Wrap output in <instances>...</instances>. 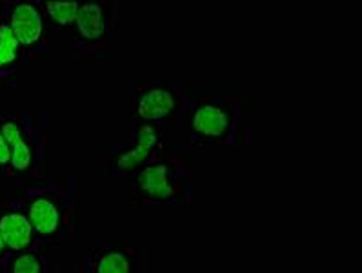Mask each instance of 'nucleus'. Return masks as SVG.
Instances as JSON below:
<instances>
[{
	"mask_svg": "<svg viewBox=\"0 0 362 273\" xmlns=\"http://www.w3.org/2000/svg\"><path fill=\"white\" fill-rule=\"evenodd\" d=\"M47 9V15L60 24V26H68L71 22L77 21V15H78V9L81 6L77 2H49L46 6Z\"/></svg>",
	"mask_w": 362,
	"mask_h": 273,
	"instance_id": "obj_10",
	"label": "nucleus"
},
{
	"mask_svg": "<svg viewBox=\"0 0 362 273\" xmlns=\"http://www.w3.org/2000/svg\"><path fill=\"white\" fill-rule=\"evenodd\" d=\"M30 224L40 235H53L60 226L59 208L46 197L35 199L30 206Z\"/></svg>",
	"mask_w": 362,
	"mask_h": 273,
	"instance_id": "obj_3",
	"label": "nucleus"
},
{
	"mask_svg": "<svg viewBox=\"0 0 362 273\" xmlns=\"http://www.w3.org/2000/svg\"><path fill=\"white\" fill-rule=\"evenodd\" d=\"M175 106V98L166 90H151L142 95L139 103V115L148 120H160L171 113Z\"/></svg>",
	"mask_w": 362,
	"mask_h": 273,
	"instance_id": "obj_7",
	"label": "nucleus"
},
{
	"mask_svg": "<svg viewBox=\"0 0 362 273\" xmlns=\"http://www.w3.org/2000/svg\"><path fill=\"white\" fill-rule=\"evenodd\" d=\"M0 235H2L6 248L13 250V252H22L31 244L33 228L26 215L13 211V214H6L0 219Z\"/></svg>",
	"mask_w": 362,
	"mask_h": 273,
	"instance_id": "obj_2",
	"label": "nucleus"
},
{
	"mask_svg": "<svg viewBox=\"0 0 362 273\" xmlns=\"http://www.w3.org/2000/svg\"><path fill=\"white\" fill-rule=\"evenodd\" d=\"M11 31L18 44L31 46L40 39L42 35V17L39 9L31 4H17L11 15Z\"/></svg>",
	"mask_w": 362,
	"mask_h": 273,
	"instance_id": "obj_1",
	"label": "nucleus"
},
{
	"mask_svg": "<svg viewBox=\"0 0 362 273\" xmlns=\"http://www.w3.org/2000/svg\"><path fill=\"white\" fill-rule=\"evenodd\" d=\"M193 128L204 136H218L226 132L228 115L218 106L206 104V106L197 110L195 119H193Z\"/></svg>",
	"mask_w": 362,
	"mask_h": 273,
	"instance_id": "obj_6",
	"label": "nucleus"
},
{
	"mask_svg": "<svg viewBox=\"0 0 362 273\" xmlns=\"http://www.w3.org/2000/svg\"><path fill=\"white\" fill-rule=\"evenodd\" d=\"M9 161H11V155H9V146H8V142H6L4 135L0 133V166L8 164Z\"/></svg>",
	"mask_w": 362,
	"mask_h": 273,
	"instance_id": "obj_14",
	"label": "nucleus"
},
{
	"mask_svg": "<svg viewBox=\"0 0 362 273\" xmlns=\"http://www.w3.org/2000/svg\"><path fill=\"white\" fill-rule=\"evenodd\" d=\"M97 273H129L128 257L120 252H107L100 257Z\"/></svg>",
	"mask_w": 362,
	"mask_h": 273,
	"instance_id": "obj_11",
	"label": "nucleus"
},
{
	"mask_svg": "<svg viewBox=\"0 0 362 273\" xmlns=\"http://www.w3.org/2000/svg\"><path fill=\"white\" fill-rule=\"evenodd\" d=\"M136 184L146 195L160 199V201L171 197V193H173L170 175H168V168L164 164H155V166H149L144 171H141Z\"/></svg>",
	"mask_w": 362,
	"mask_h": 273,
	"instance_id": "obj_4",
	"label": "nucleus"
},
{
	"mask_svg": "<svg viewBox=\"0 0 362 273\" xmlns=\"http://www.w3.org/2000/svg\"><path fill=\"white\" fill-rule=\"evenodd\" d=\"M2 135L9 146V155H11V166L15 170H28L31 164V150L28 142L22 136L21 128L15 122H6L2 126Z\"/></svg>",
	"mask_w": 362,
	"mask_h": 273,
	"instance_id": "obj_8",
	"label": "nucleus"
},
{
	"mask_svg": "<svg viewBox=\"0 0 362 273\" xmlns=\"http://www.w3.org/2000/svg\"><path fill=\"white\" fill-rule=\"evenodd\" d=\"M11 273H40V262L33 253H22L11 262Z\"/></svg>",
	"mask_w": 362,
	"mask_h": 273,
	"instance_id": "obj_13",
	"label": "nucleus"
},
{
	"mask_svg": "<svg viewBox=\"0 0 362 273\" xmlns=\"http://www.w3.org/2000/svg\"><path fill=\"white\" fill-rule=\"evenodd\" d=\"M18 42L9 26H0V66L11 64L17 59Z\"/></svg>",
	"mask_w": 362,
	"mask_h": 273,
	"instance_id": "obj_12",
	"label": "nucleus"
},
{
	"mask_svg": "<svg viewBox=\"0 0 362 273\" xmlns=\"http://www.w3.org/2000/svg\"><path fill=\"white\" fill-rule=\"evenodd\" d=\"M4 248H6V244H4V240H2V235H0V253L4 252Z\"/></svg>",
	"mask_w": 362,
	"mask_h": 273,
	"instance_id": "obj_15",
	"label": "nucleus"
},
{
	"mask_svg": "<svg viewBox=\"0 0 362 273\" xmlns=\"http://www.w3.org/2000/svg\"><path fill=\"white\" fill-rule=\"evenodd\" d=\"M75 22H77L78 31L84 39L97 40L104 35V15L98 4L81 6Z\"/></svg>",
	"mask_w": 362,
	"mask_h": 273,
	"instance_id": "obj_9",
	"label": "nucleus"
},
{
	"mask_svg": "<svg viewBox=\"0 0 362 273\" xmlns=\"http://www.w3.org/2000/svg\"><path fill=\"white\" fill-rule=\"evenodd\" d=\"M155 144H157V132H155L151 126H144V128H141V132H139V135H136L135 146L119 158L120 170L129 171L133 170V168L141 166L146 158L151 155Z\"/></svg>",
	"mask_w": 362,
	"mask_h": 273,
	"instance_id": "obj_5",
	"label": "nucleus"
}]
</instances>
